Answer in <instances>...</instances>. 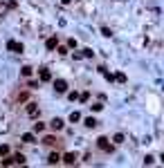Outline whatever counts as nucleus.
Wrapping results in <instances>:
<instances>
[{"instance_id":"obj_1","label":"nucleus","mask_w":164,"mask_h":168,"mask_svg":"<svg viewBox=\"0 0 164 168\" xmlns=\"http://www.w3.org/2000/svg\"><path fill=\"white\" fill-rule=\"evenodd\" d=\"M97 146H99V150H104V153H112V143H110L108 137H99L97 139Z\"/></svg>"},{"instance_id":"obj_2","label":"nucleus","mask_w":164,"mask_h":168,"mask_svg":"<svg viewBox=\"0 0 164 168\" xmlns=\"http://www.w3.org/2000/svg\"><path fill=\"white\" fill-rule=\"evenodd\" d=\"M7 49L16 52V54H22V43H18V40H7Z\"/></svg>"},{"instance_id":"obj_3","label":"nucleus","mask_w":164,"mask_h":168,"mask_svg":"<svg viewBox=\"0 0 164 168\" xmlns=\"http://www.w3.org/2000/svg\"><path fill=\"white\" fill-rule=\"evenodd\" d=\"M54 90L59 92V94H63V92H67V83H65L63 79H56L54 81Z\"/></svg>"},{"instance_id":"obj_4","label":"nucleus","mask_w":164,"mask_h":168,"mask_svg":"<svg viewBox=\"0 0 164 168\" xmlns=\"http://www.w3.org/2000/svg\"><path fill=\"white\" fill-rule=\"evenodd\" d=\"M61 161L67 164V166H74V164H77V155H74V153H65L63 157H61Z\"/></svg>"},{"instance_id":"obj_5","label":"nucleus","mask_w":164,"mask_h":168,"mask_svg":"<svg viewBox=\"0 0 164 168\" xmlns=\"http://www.w3.org/2000/svg\"><path fill=\"white\" fill-rule=\"evenodd\" d=\"M27 117H32V119L38 117V103H27Z\"/></svg>"},{"instance_id":"obj_6","label":"nucleus","mask_w":164,"mask_h":168,"mask_svg":"<svg viewBox=\"0 0 164 168\" xmlns=\"http://www.w3.org/2000/svg\"><path fill=\"white\" fill-rule=\"evenodd\" d=\"M63 126H65V121L59 119V117H54L52 121H50V128H52V130H63Z\"/></svg>"},{"instance_id":"obj_7","label":"nucleus","mask_w":164,"mask_h":168,"mask_svg":"<svg viewBox=\"0 0 164 168\" xmlns=\"http://www.w3.org/2000/svg\"><path fill=\"white\" fill-rule=\"evenodd\" d=\"M38 79H41L43 83H47V81H52V72H50L47 67H41V72H38Z\"/></svg>"},{"instance_id":"obj_8","label":"nucleus","mask_w":164,"mask_h":168,"mask_svg":"<svg viewBox=\"0 0 164 168\" xmlns=\"http://www.w3.org/2000/svg\"><path fill=\"white\" fill-rule=\"evenodd\" d=\"M56 45H59V38H56V36H50V38H47V43H45V47L52 52V49H56Z\"/></svg>"},{"instance_id":"obj_9","label":"nucleus","mask_w":164,"mask_h":168,"mask_svg":"<svg viewBox=\"0 0 164 168\" xmlns=\"http://www.w3.org/2000/svg\"><path fill=\"white\" fill-rule=\"evenodd\" d=\"M59 161H61V155L59 153H50V157H47V164L50 166H56Z\"/></svg>"},{"instance_id":"obj_10","label":"nucleus","mask_w":164,"mask_h":168,"mask_svg":"<svg viewBox=\"0 0 164 168\" xmlns=\"http://www.w3.org/2000/svg\"><path fill=\"white\" fill-rule=\"evenodd\" d=\"M11 161H14V164H18V166H22L27 159H25V155H20V153H18V155H14V157H11Z\"/></svg>"},{"instance_id":"obj_11","label":"nucleus","mask_w":164,"mask_h":168,"mask_svg":"<svg viewBox=\"0 0 164 168\" xmlns=\"http://www.w3.org/2000/svg\"><path fill=\"white\" fill-rule=\"evenodd\" d=\"M20 139H22L25 143H34V139H36V137H34V132H25V135H22Z\"/></svg>"},{"instance_id":"obj_12","label":"nucleus","mask_w":164,"mask_h":168,"mask_svg":"<svg viewBox=\"0 0 164 168\" xmlns=\"http://www.w3.org/2000/svg\"><path fill=\"white\" fill-rule=\"evenodd\" d=\"M86 126H88V128H97V126H99V121L94 119V117H88V119H86Z\"/></svg>"},{"instance_id":"obj_13","label":"nucleus","mask_w":164,"mask_h":168,"mask_svg":"<svg viewBox=\"0 0 164 168\" xmlns=\"http://www.w3.org/2000/svg\"><path fill=\"white\" fill-rule=\"evenodd\" d=\"M112 76H115L117 83H126V74H124V72H117V74H112Z\"/></svg>"},{"instance_id":"obj_14","label":"nucleus","mask_w":164,"mask_h":168,"mask_svg":"<svg viewBox=\"0 0 164 168\" xmlns=\"http://www.w3.org/2000/svg\"><path fill=\"white\" fill-rule=\"evenodd\" d=\"M92 54H94V52L90 49V47H86V49H81V56H83V59H92Z\"/></svg>"},{"instance_id":"obj_15","label":"nucleus","mask_w":164,"mask_h":168,"mask_svg":"<svg viewBox=\"0 0 164 168\" xmlns=\"http://www.w3.org/2000/svg\"><path fill=\"white\" fill-rule=\"evenodd\" d=\"M112 143H117V146H119V143H124V135H121V132H117V135L112 137Z\"/></svg>"},{"instance_id":"obj_16","label":"nucleus","mask_w":164,"mask_h":168,"mask_svg":"<svg viewBox=\"0 0 164 168\" xmlns=\"http://www.w3.org/2000/svg\"><path fill=\"white\" fill-rule=\"evenodd\" d=\"M70 121H72V123H77V121H81V114H79L77 110H74V112L70 114Z\"/></svg>"},{"instance_id":"obj_17","label":"nucleus","mask_w":164,"mask_h":168,"mask_svg":"<svg viewBox=\"0 0 164 168\" xmlns=\"http://www.w3.org/2000/svg\"><path fill=\"white\" fill-rule=\"evenodd\" d=\"M43 130H45V123L36 121V123H34V132H43Z\"/></svg>"},{"instance_id":"obj_18","label":"nucleus","mask_w":164,"mask_h":168,"mask_svg":"<svg viewBox=\"0 0 164 168\" xmlns=\"http://www.w3.org/2000/svg\"><path fill=\"white\" fill-rule=\"evenodd\" d=\"M20 74H22V76H32V67H29V65H25V67L20 69Z\"/></svg>"},{"instance_id":"obj_19","label":"nucleus","mask_w":164,"mask_h":168,"mask_svg":"<svg viewBox=\"0 0 164 168\" xmlns=\"http://www.w3.org/2000/svg\"><path fill=\"white\" fill-rule=\"evenodd\" d=\"M153 161H155V157H153V155H146V157H144V166H151Z\"/></svg>"},{"instance_id":"obj_20","label":"nucleus","mask_w":164,"mask_h":168,"mask_svg":"<svg viewBox=\"0 0 164 168\" xmlns=\"http://www.w3.org/2000/svg\"><path fill=\"white\" fill-rule=\"evenodd\" d=\"M101 36H106V38H110V36H112V32L108 29V27H101Z\"/></svg>"},{"instance_id":"obj_21","label":"nucleus","mask_w":164,"mask_h":168,"mask_svg":"<svg viewBox=\"0 0 164 168\" xmlns=\"http://www.w3.org/2000/svg\"><path fill=\"white\" fill-rule=\"evenodd\" d=\"M43 143H47V146H54L56 139H54V137H45V139H43Z\"/></svg>"},{"instance_id":"obj_22","label":"nucleus","mask_w":164,"mask_h":168,"mask_svg":"<svg viewBox=\"0 0 164 168\" xmlns=\"http://www.w3.org/2000/svg\"><path fill=\"white\" fill-rule=\"evenodd\" d=\"M67 99H70V101H79V94H77V92H67Z\"/></svg>"},{"instance_id":"obj_23","label":"nucleus","mask_w":164,"mask_h":168,"mask_svg":"<svg viewBox=\"0 0 164 168\" xmlns=\"http://www.w3.org/2000/svg\"><path fill=\"white\" fill-rule=\"evenodd\" d=\"M0 155H9V146H7V143H2V146H0Z\"/></svg>"},{"instance_id":"obj_24","label":"nucleus","mask_w":164,"mask_h":168,"mask_svg":"<svg viewBox=\"0 0 164 168\" xmlns=\"http://www.w3.org/2000/svg\"><path fill=\"white\" fill-rule=\"evenodd\" d=\"M67 47H72V49H77V38H70V40H67Z\"/></svg>"},{"instance_id":"obj_25","label":"nucleus","mask_w":164,"mask_h":168,"mask_svg":"<svg viewBox=\"0 0 164 168\" xmlns=\"http://www.w3.org/2000/svg\"><path fill=\"white\" fill-rule=\"evenodd\" d=\"M90 99V94H88V92H83V94H79V101H83V103H86Z\"/></svg>"},{"instance_id":"obj_26","label":"nucleus","mask_w":164,"mask_h":168,"mask_svg":"<svg viewBox=\"0 0 164 168\" xmlns=\"http://www.w3.org/2000/svg\"><path fill=\"white\" fill-rule=\"evenodd\" d=\"M90 108H92L94 112H99V110H104V103H94V106H90Z\"/></svg>"},{"instance_id":"obj_27","label":"nucleus","mask_w":164,"mask_h":168,"mask_svg":"<svg viewBox=\"0 0 164 168\" xmlns=\"http://www.w3.org/2000/svg\"><path fill=\"white\" fill-rule=\"evenodd\" d=\"M27 85H29L32 90H36V88H38V81H29V83H27Z\"/></svg>"},{"instance_id":"obj_28","label":"nucleus","mask_w":164,"mask_h":168,"mask_svg":"<svg viewBox=\"0 0 164 168\" xmlns=\"http://www.w3.org/2000/svg\"><path fill=\"white\" fill-rule=\"evenodd\" d=\"M56 47H59V45H56ZM59 54H61V56H65V54H67V47H59Z\"/></svg>"},{"instance_id":"obj_29","label":"nucleus","mask_w":164,"mask_h":168,"mask_svg":"<svg viewBox=\"0 0 164 168\" xmlns=\"http://www.w3.org/2000/svg\"><path fill=\"white\" fill-rule=\"evenodd\" d=\"M61 2H63V5H70V2H72V0H61Z\"/></svg>"},{"instance_id":"obj_30","label":"nucleus","mask_w":164,"mask_h":168,"mask_svg":"<svg viewBox=\"0 0 164 168\" xmlns=\"http://www.w3.org/2000/svg\"><path fill=\"white\" fill-rule=\"evenodd\" d=\"M77 2H79V0H77Z\"/></svg>"}]
</instances>
